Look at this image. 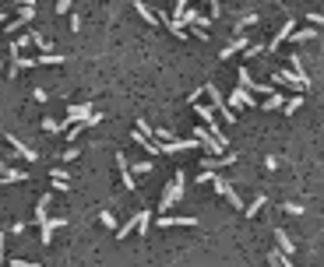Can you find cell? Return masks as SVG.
I'll list each match as a JSON object with an SVG mask.
<instances>
[{
	"label": "cell",
	"mask_w": 324,
	"mask_h": 267,
	"mask_svg": "<svg viewBox=\"0 0 324 267\" xmlns=\"http://www.w3.org/2000/svg\"><path fill=\"white\" fill-rule=\"evenodd\" d=\"M183 187H187V172H173V183L162 190V200H159V211H162V214H169V207L183 197Z\"/></svg>",
	"instance_id": "cell-1"
},
{
	"label": "cell",
	"mask_w": 324,
	"mask_h": 267,
	"mask_svg": "<svg viewBox=\"0 0 324 267\" xmlns=\"http://www.w3.org/2000/svg\"><path fill=\"white\" fill-rule=\"evenodd\" d=\"M201 92H205V95H208V99H212V109H215V113H219V116H222V120H226V123H236V113H233V109H229V106H226V99H222V95H219V88H215V84H212V81H208V84H205V88H201Z\"/></svg>",
	"instance_id": "cell-2"
},
{
	"label": "cell",
	"mask_w": 324,
	"mask_h": 267,
	"mask_svg": "<svg viewBox=\"0 0 324 267\" xmlns=\"http://www.w3.org/2000/svg\"><path fill=\"white\" fill-rule=\"evenodd\" d=\"M212 187H215V194H219V197H226V200H229V204H233V207H243L240 194H236V187H233L229 180H222V176H215V180H212Z\"/></svg>",
	"instance_id": "cell-3"
},
{
	"label": "cell",
	"mask_w": 324,
	"mask_h": 267,
	"mask_svg": "<svg viewBox=\"0 0 324 267\" xmlns=\"http://www.w3.org/2000/svg\"><path fill=\"white\" fill-rule=\"evenodd\" d=\"M32 18H35V7H21V11H18V18H11V21L4 25V32H7V35H14V32H18V28H25Z\"/></svg>",
	"instance_id": "cell-4"
},
{
	"label": "cell",
	"mask_w": 324,
	"mask_h": 267,
	"mask_svg": "<svg viewBox=\"0 0 324 267\" xmlns=\"http://www.w3.org/2000/svg\"><path fill=\"white\" fill-rule=\"evenodd\" d=\"M293 32H296V21H293V18H289V21H286V25H282V28H278V35H275V39H271V42H268V46H264V50H278V46H282V42H286V39H293Z\"/></svg>",
	"instance_id": "cell-5"
},
{
	"label": "cell",
	"mask_w": 324,
	"mask_h": 267,
	"mask_svg": "<svg viewBox=\"0 0 324 267\" xmlns=\"http://www.w3.org/2000/svg\"><path fill=\"white\" fill-rule=\"evenodd\" d=\"M7 144H11V148H14V151H18L21 158H28V162H35V158H39V151H35V148H28L25 141H18L14 134H7Z\"/></svg>",
	"instance_id": "cell-6"
},
{
	"label": "cell",
	"mask_w": 324,
	"mask_h": 267,
	"mask_svg": "<svg viewBox=\"0 0 324 267\" xmlns=\"http://www.w3.org/2000/svg\"><path fill=\"white\" fill-rule=\"evenodd\" d=\"M64 225H67V218H46V221H43V236H39V239L50 246V243H53V232H57V229H64Z\"/></svg>",
	"instance_id": "cell-7"
},
{
	"label": "cell",
	"mask_w": 324,
	"mask_h": 267,
	"mask_svg": "<svg viewBox=\"0 0 324 267\" xmlns=\"http://www.w3.org/2000/svg\"><path fill=\"white\" fill-rule=\"evenodd\" d=\"M229 109H243V106H254V95L247 92V88H236L233 95H229V102H226Z\"/></svg>",
	"instance_id": "cell-8"
},
{
	"label": "cell",
	"mask_w": 324,
	"mask_h": 267,
	"mask_svg": "<svg viewBox=\"0 0 324 267\" xmlns=\"http://www.w3.org/2000/svg\"><path fill=\"white\" fill-rule=\"evenodd\" d=\"M116 165H120V180H124V190H134V187H138V180L131 176V165H127V158H124V151L116 155Z\"/></svg>",
	"instance_id": "cell-9"
},
{
	"label": "cell",
	"mask_w": 324,
	"mask_h": 267,
	"mask_svg": "<svg viewBox=\"0 0 324 267\" xmlns=\"http://www.w3.org/2000/svg\"><path fill=\"white\" fill-rule=\"evenodd\" d=\"M0 180H4V183H25V180H28V172H21V169H11L7 162H0Z\"/></svg>",
	"instance_id": "cell-10"
},
{
	"label": "cell",
	"mask_w": 324,
	"mask_h": 267,
	"mask_svg": "<svg viewBox=\"0 0 324 267\" xmlns=\"http://www.w3.org/2000/svg\"><path fill=\"white\" fill-rule=\"evenodd\" d=\"M247 46H250V39H247V35H236L229 46H222V53H219V57H222V60H229V57H236L240 50H247Z\"/></svg>",
	"instance_id": "cell-11"
},
{
	"label": "cell",
	"mask_w": 324,
	"mask_h": 267,
	"mask_svg": "<svg viewBox=\"0 0 324 267\" xmlns=\"http://www.w3.org/2000/svg\"><path fill=\"white\" fill-rule=\"evenodd\" d=\"M275 243H278V250H282L286 257H293V253H296V243L289 239V232H286V229H275Z\"/></svg>",
	"instance_id": "cell-12"
},
{
	"label": "cell",
	"mask_w": 324,
	"mask_h": 267,
	"mask_svg": "<svg viewBox=\"0 0 324 267\" xmlns=\"http://www.w3.org/2000/svg\"><path fill=\"white\" fill-rule=\"evenodd\" d=\"M275 84H289V88H307L293 70H275Z\"/></svg>",
	"instance_id": "cell-13"
},
{
	"label": "cell",
	"mask_w": 324,
	"mask_h": 267,
	"mask_svg": "<svg viewBox=\"0 0 324 267\" xmlns=\"http://www.w3.org/2000/svg\"><path fill=\"white\" fill-rule=\"evenodd\" d=\"M131 7H134V11H138V14H141V18L148 21V25H159V14H155V11H152V7H148L145 0H134Z\"/></svg>",
	"instance_id": "cell-14"
},
{
	"label": "cell",
	"mask_w": 324,
	"mask_h": 267,
	"mask_svg": "<svg viewBox=\"0 0 324 267\" xmlns=\"http://www.w3.org/2000/svg\"><path fill=\"white\" fill-rule=\"evenodd\" d=\"M173 225H197V218H173V214L159 218V229H173Z\"/></svg>",
	"instance_id": "cell-15"
},
{
	"label": "cell",
	"mask_w": 324,
	"mask_h": 267,
	"mask_svg": "<svg viewBox=\"0 0 324 267\" xmlns=\"http://www.w3.org/2000/svg\"><path fill=\"white\" fill-rule=\"evenodd\" d=\"M268 264H271V267H296L282 250H271V253H268Z\"/></svg>",
	"instance_id": "cell-16"
},
{
	"label": "cell",
	"mask_w": 324,
	"mask_h": 267,
	"mask_svg": "<svg viewBox=\"0 0 324 267\" xmlns=\"http://www.w3.org/2000/svg\"><path fill=\"white\" fill-rule=\"evenodd\" d=\"M53 64H67L60 53H43V57H35V67H53Z\"/></svg>",
	"instance_id": "cell-17"
},
{
	"label": "cell",
	"mask_w": 324,
	"mask_h": 267,
	"mask_svg": "<svg viewBox=\"0 0 324 267\" xmlns=\"http://www.w3.org/2000/svg\"><path fill=\"white\" fill-rule=\"evenodd\" d=\"M46 207H50V194H43V197H39V204H35V221H39V225L46 221Z\"/></svg>",
	"instance_id": "cell-18"
},
{
	"label": "cell",
	"mask_w": 324,
	"mask_h": 267,
	"mask_svg": "<svg viewBox=\"0 0 324 267\" xmlns=\"http://www.w3.org/2000/svg\"><path fill=\"white\" fill-rule=\"evenodd\" d=\"M264 204H268V197L261 194V197H254V204H247V207H243V214H247V218H254V214H257V211L264 207Z\"/></svg>",
	"instance_id": "cell-19"
},
{
	"label": "cell",
	"mask_w": 324,
	"mask_h": 267,
	"mask_svg": "<svg viewBox=\"0 0 324 267\" xmlns=\"http://www.w3.org/2000/svg\"><path fill=\"white\" fill-rule=\"evenodd\" d=\"M282 106H286V95L282 92H275V95L264 99V109H282Z\"/></svg>",
	"instance_id": "cell-20"
},
{
	"label": "cell",
	"mask_w": 324,
	"mask_h": 267,
	"mask_svg": "<svg viewBox=\"0 0 324 267\" xmlns=\"http://www.w3.org/2000/svg\"><path fill=\"white\" fill-rule=\"evenodd\" d=\"M293 39H296V42H303V39H317V28H314V25H307V28L293 32Z\"/></svg>",
	"instance_id": "cell-21"
},
{
	"label": "cell",
	"mask_w": 324,
	"mask_h": 267,
	"mask_svg": "<svg viewBox=\"0 0 324 267\" xmlns=\"http://www.w3.org/2000/svg\"><path fill=\"white\" fill-rule=\"evenodd\" d=\"M134 229H138V214H134V218H131V221H124V229H120V232H116V239H127V236H131V232H134Z\"/></svg>",
	"instance_id": "cell-22"
},
{
	"label": "cell",
	"mask_w": 324,
	"mask_h": 267,
	"mask_svg": "<svg viewBox=\"0 0 324 267\" xmlns=\"http://www.w3.org/2000/svg\"><path fill=\"white\" fill-rule=\"evenodd\" d=\"M250 25H257V14H243L240 25H236V35H243V28H250Z\"/></svg>",
	"instance_id": "cell-23"
},
{
	"label": "cell",
	"mask_w": 324,
	"mask_h": 267,
	"mask_svg": "<svg viewBox=\"0 0 324 267\" xmlns=\"http://www.w3.org/2000/svg\"><path fill=\"white\" fill-rule=\"evenodd\" d=\"M243 53H247V60H254V57H261V53H264V46H261V42H250Z\"/></svg>",
	"instance_id": "cell-24"
},
{
	"label": "cell",
	"mask_w": 324,
	"mask_h": 267,
	"mask_svg": "<svg viewBox=\"0 0 324 267\" xmlns=\"http://www.w3.org/2000/svg\"><path fill=\"white\" fill-rule=\"evenodd\" d=\"M300 106H303V99H300V95H296V99H289V102H286V116H293Z\"/></svg>",
	"instance_id": "cell-25"
},
{
	"label": "cell",
	"mask_w": 324,
	"mask_h": 267,
	"mask_svg": "<svg viewBox=\"0 0 324 267\" xmlns=\"http://www.w3.org/2000/svg\"><path fill=\"white\" fill-rule=\"evenodd\" d=\"M43 130H46V134H57V130H64V127H60V120H43Z\"/></svg>",
	"instance_id": "cell-26"
},
{
	"label": "cell",
	"mask_w": 324,
	"mask_h": 267,
	"mask_svg": "<svg viewBox=\"0 0 324 267\" xmlns=\"http://www.w3.org/2000/svg\"><path fill=\"white\" fill-rule=\"evenodd\" d=\"M131 172H138V176H145V172H152V162H138V165H131Z\"/></svg>",
	"instance_id": "cell-27"
},
{
	"label": "cell",
	"mask_w": 324,
	"mask_h": 267,
	"mask_svg": "<svg viewBox=\"0 0 324 267\" xmlns=\"http://www.w3.org/2000/svg\"><path fill=\"white\" fill-rule=\"evenodd\" d=\"M99 218H102V225H106V229H116V218H113V211H102Z\"/></svg>",
	"instance_id": "cell-28"
},
{
	"label": "cell",
	"mask_w": 324,
	"mask_h": 267,
	"mask_svg": "<svg viewBox=\"0 0 324 267\" xmlns=\"http://www.w3.org/2000/svg\"><path fill=\"white\" fill-rule=\"evenodd\" d=\"M250 81H254V77H250V70L240 67V88H250Z\"/></svg>",
	"instance_id": "cell-29"
},
{
	"label": "cell",
	"mask_w": 324,
	"mask_h": 267,
	"mask_svg": "<svg viewBox=\"0 0 324 267\" xmlns=\"http://www.w3.org/2000/svg\"><path fill=\"white\" fill-rule=\"evenodd\" d=\"M32 99H35V102H46L50 95H46V88H32Z\"/></svg>",
	"instance_id": "cell-30"
},
{
	"label": "cell",
	"mask_w": 324,
	"mask_h": 267,
	"mask_svg": "<svg viewBox=\"0 0 324 267\" xmlns=\"http://www.w3.org/2000/svg\"><path fill=\"white\" fill-rule=\"evenodd\" d=\"M11 267H43L39 260H11Z\"/></svg>",
	"instance_id": "cell-31"
},
{
	"label": "cell",
	"mask_w": 324,
	"mask_h": 267,
	"mask_svg": "<svg viewBox=\"0 0 324 267\" xmlns=\"http://www.w3.org/2000/svg\"><path fill=\"white\" fill-rule=\"evenodd\" d=\"M282 207H286L289 214H303V204H282Z\"/></svg>",
	"instance_id": "cell-32"
},
{
	"label": "cell",
	"mask_w": 324,
	"mask_h": 267,
	"mask_svg": "<svg viewBox=\"0 0 324 267\" xmlns=\"http://www.w3.org/2000/svg\"><path fill=\"white\" fill-rule=\"evenodd\" d=\"M71 11V0H57V14H67Z\"/></svg>",
	"instance_id": "cell-33"
},
{
	"label": "cell",
	"mask_w": 324,
	"mask_h": 267,
	"mask_svg": "<svg viewBox=\"0 0 324 267\" xmlns=\"http://www.w3.org/2000/svg\"><path fill=\"white\" fill-rule=\"evenodd\" d=\"M310 18V25H324V14H307Z\"/></svg>",
	"instance_id": "cell-34"
},
{
	"label": "cell",
	"mask_w": 324,
	"mask_h": 267,
	"mask_svg": "<svg viewBox=\"0 0 324 267\" xmlns=\"http://www.w3.org/2000/svg\"><path fill=\"white\" fill-rule=\"evenodd\" d=\"M208 7H212V18H219V0H208Z\"/></svg>",
	"instance_id": "cell-35"
},
{
	"label": "cell",
	"mask_w": 324,
	"mask_h": 267,
	"mask_svg": "<svg viewBox=\"0 0 324 267\" xmlns=\"http://www.w3.org/2000/svg\"><path fill=\"white\" fill-rule=\"evenodd\" d=\"M4 243H7V236L0 232V267H4Z\"/></svg>",
	"instance_id": "cell-36"
},
{
	"label": "cell",
	"mask_w": 324,
	"mask_h": 267,
	"mask_svg": "<svg viewBox=\"0 0 324 267\" xmlns=\"http://www.w3.org/2000/svg\"><path fill=\"white\" fill-rule=\"evenodd\" d=\"M14 4H21V7H32V4H35V0H14Z\"/></svg>",
	"instance_id": "cell-37"
},
{
	"label": "cell",
	"mask_w": 324,
	"mask_h": 267,
	"mask_svg": "<svg viewBox=\"0 0 324 267\" xmlns=\"http://www.w3.org/2000/svg\"><path fill=\"white\" fill-rule=\"evenodd\" d=\"M0 25H7V14H4V11H0Z\"/></svg>",
	"instance_id": "cell-38"
},
{
	"label": "cell",
	"mask_w": 324,
	"mask_h": 267,
	"mask_svg": "<svg viewBox=\"0 0 324 267\" xmlns=\"http://www.w3.org/2000/svg\"><path fill=\"white\" fill-rule=\"evenodd\" d=\"M0 67H4V64H0Z\"/></svg>",
	"instance_id": "cell-39"
}]
</instances>
